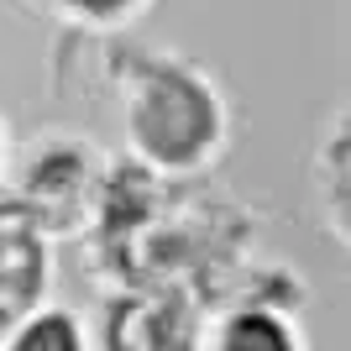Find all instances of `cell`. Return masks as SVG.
Wrapping results in <instances>:
<instances>
[{"mask_svg": "<svg viewBox=\"0 0 351 351\" xmlns=\"http://www.w3.org/2000/svg\"><path fill=\"white\" fill-rule=\"evenodd\" d=\"M132 132L147 158L184 168L215 142V100L189 73L147 69L142 84H136V100H132Z\"/></svg>", "mask_w": 351, "mask_h": 351, "instance_id": "1", "label": "cell"}, {"mask_svg": "<svg viewBox=\"0 0 351 351\" xmlns=\"http://www.w3.org/2000/svg\"><path fill=\"white\" fill-rule=\"evenodd\" d=\"M73 5H84V11H95V16H110V11H121V5H132V0H73Z\"/></svg>", "mask_w": 351, "mask_h": 351, "instance_id": "5", "label": "cell"}, {"mask_svg": "<svg viewBox=\"0 0 351 351\" xmlns=\"http://www.w3.org/2000/svg\"><path fill=\"white\" fill-rule=\"evenodd\" d=\"M43 273H47V252L37 215L27 205L0 199V336L27 320V309L43 293Z\"/></svg>", "mask_w": 351, "mask_h": 351, "instance_id": "2", "label": "cell"}, {"mask_svg": "<svg viewBox=\"0 0 351 351\" xmlns=\"http://www.w3.org/2000/svg\"><path fill=\"white\" fill-rule=\"evenodd\" d=\"M226 346L231 351H283L289 336H283L267 315H241V320L226 325Z\"/></svg>", "mask_w": 351, "mask_h": 351, "instance_id": "3", "label": "cell"}, {"mask_svg": "<svg viewBox=\"0 0 351 351\" xmlns=\"http://www.w3.org/2000/svg\"><path fill=\"white\" fill-rule=\"evenodd\" d=\"M21 351H43V346H53V351H73L79 346V336H73V325L63 320V315H47V320H37L27 330V336L16 341Z\"/></svg>", "mask_w": 351, "mask_h": 351, "instance_id": "4", "label": "cell"}]
</instances>
